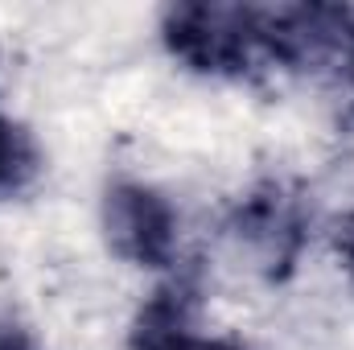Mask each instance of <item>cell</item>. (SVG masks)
<instances>
[{
  "label": "cell",
  "mask_w": 354,
  "mask_h": 350,
  "mask_svg": "<svg viewBox=\"0 0 354 350\" xmlns=\"http://www.w3.org/2000/svg\"><path fill=\"white\" fill-rule=\"evenodd\" d=\"M165 42L198 75H248L264 50V8L252 4H174Z\"/></svg>",
  "instance_id": "obj_1"
},
{
  "label": "cell",
  "mask_w": 354,
  "mask_h": 350,
  "mask_svg": "<svg viewBox=\"0 0 354 350\" xmlns=\"http://www.w3.org/2000/svg\"><path fill=\"white\" fill-rule=\"evenodd\" d=\"M103 231H107L111 252L132 264L165 268L174 260L177 214L174 206L149 185H132V181L111 185L107 202H103Z\"/></svg>",
  "instance_id": "obj_2"
},
{
  "label": "cell",
  "mask_w": 354,
  "mask_h": 350,
  "mask_svg": "<svg viewBox=\"0 0 354 350\" xmlns=\"http://www.w3.org/2000/svg\"><path fill=\"white\" fill-rule=\"evenodd\" d=\"M235 231L264 256V264L272 272H288L297 252H301V239H305L301 202L284 185H264L260 194H252L239 206Z\"/></svg>",
  "instance_id": "obj_3"
},
{
  "label": "cell",
  "mask_w": 354,
  "mask_h": 350,
  "mask_svg": "<svg viewBox=\"0 0 354 350\" xmlns=\"http://www.w3.org/2000/svg\"><path fill=\"white\" fill-rule=\"evenodd\" d=\"M185 313H189V288L174 284L161 288L136 317L132 330V347L136 350H239L231 342H214V338H194L185 330Z\"/></svg>",
  "instance_id": "obj_4"
},
{
  "label": "cell",
  "mask_w": 354,
  "mask_h": 350,
  "mask_svg": "<svg viewBox=\"0 0 354 350\" xmlns=\"http://www.w3.org/2000/svg\"><path fill=\"white\" fill-rule=\"evenodd\" d=\"M29 174H33V145L21 128H12L0 116V190L21 185Z\"/></svg>",
  "instance_id": "obj_5"
},
{
  "label": "cell",
  "mask_w": 354,
  "mask_h": 350,
  "mask_svg": "<svg viewBox=\"0 0 354 350\" xmlns=\"http://www.w3.org/2000/svg\"><path fill=\"white\" fill-rule=\"evenodd\" d=\"M0 350H37L21 326H0Z\"/></svg>",
  "instance_id": "obj_6"
},
{
  "label": "cell",
  "mask_w": 354,
  "mask_h": 350,
  "mask_svg": "<svg viewBox=\"0 0 354 350\" xmlns=\"http://www.w3.org/2000/svg\"><path fill=\"white\" fill-rule=\"evenodd\" d=\"M338 248H342V256H346V264H351V272H354V219L346 223V231H342Z\"/></svg>",
  "instance_id": "obj_7"
}]
</instances>
